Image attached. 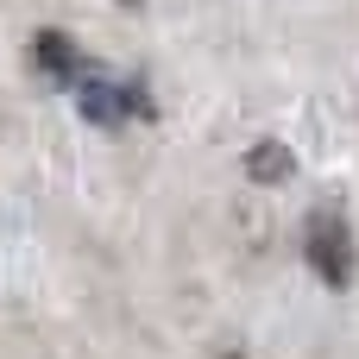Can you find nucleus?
<instances>
[{"instance_id": "nucleus-1", "label": "nucleus", "mask_w": 359, "mask_h": 359, "mask_svg": "<svg viewBox=\"0 0 359 359\" xmlns=\"http://www.w3.org/2000/svg\"><path fill=\"white\" fill-rule=\"evenodd\" d=\"M69 95H76V107H82L88 126H126L133 114L151 120L145 88H133V82H120V76H101V69H82V76L69 82Z\"/></svg>"}, {"instance_id": "nucleus-2", "label": "nucleus", "mask_w": 359, "mask_h": 359, "mask_svg": "<svg viewBox=\"0 0 359 359\" xmlns=\"http://www.w3.org/2000/svg\"><path fill=\"white\" fill-rule=\"evenodd\" d=\"M303 259H309V271L328 284V290H347L359 271V246H353V227L341 221V215H316L309 221V233H303Z\"/></svg>"}, {"instance_id": "nucleus-3", "label": "nucleus", "mask_w": 359, "mask_h": 359, "mask_svg": "<svg viewBox=\"0 0 359 359\" xmlns=\"http://www.w3.org/2000/svg\"><path fill=\"white\" fill-rule=\"evenodd\" d=\"M32 57H38V69H44L50 82H63V88L88 69L82 44H76V38H63V32H38V38H32Z\"/></svg>"}, {"instance_id": "nucleus-4", "label": "nucleus", "mask_w": 359, "mask_h": 359, "mask_svg": "<svg viewBox=\"0 0 359 359\" xmlns=\"http://www.w3.org/2000/svg\"><path fill=\"white\" fill-rule=\"evenodd\" d=\"M246 177H252V183H290V177H297V158H290V145H278V139H259V145L246 151Z\"/></svg>"}]
</instances>
